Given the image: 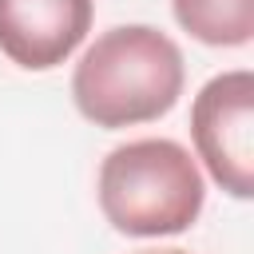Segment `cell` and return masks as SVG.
I'll use <instances>...</instances> for the list:
<instances>
[{
  "label": "cell",
  "mask_w": 254,
  "mask_h": 254,
  "mask_svg": "<svg viewBox=\"0 0 254 254\" xmlns=\"http://www.w3.org/2000/svg\"><path fill=\"white\" fill-rule=\"evenodd\" d=\"M206 187L175 139H135L99 163V210L119 234H183L202 210Z\"/></svg>",
  "instance_id": "7a4b0ae2"
},
{
  "label": "cell",
  "mask_w": 254,
  "mask_h": 254,
  "mask_svg": "<svg viewBox=\"0 0 254 254\" xmlns=\"http://www.w3.org/2000/svg\"><path fill=\"white\" fill-rule=\"evenodd\" d=\"M183 32L210 48H242L254 36V0H171Z\"/></svg>",
  "instance_id": "5b68a950"
},
{
  "label": "cell",
  "mask_w": 254,
  "mask_h": 254,
  "mask_svg": "<svg viewBox=\"0 0 254 254\" xmlns=\"http://www.w3.org/2000/svg\"><path fill=\"white\" fill-rule=\"evenodd\" d=\"M194 151L206 163L210 179L234 194H254V75L222 71L214 75L190 107Z\"/></svg>",
  "instance_id": "3957f363"
},
{
  "label": "cell",
  "mask_w": 254,
  "mask_h": 254,
  "mask_svg": "<svg viewBox=\"0 0 254 254\" xmlns=\"http://www.w3.org/2000/svg\"><path fill=\"white\" fill-rule=\"evenodd\" d=\"M183 95V52L151 24L103 32L71 75V99L95 127H135L167 115Z\"/></svg>",
  "instance_id": "6da1fadb"
},
{
  "label": "cell",
  "mask_w": 254,
  "mask_h": 254,
  "mask_svg": "<svg viewBox=\"0 0 254 254\" xmlns=\"http://www.w3.org/2000/svg\"><path fill=\"white\" fill-rule=\"evenodd\" d=\"M143 254H187V250H143Z\"/></svg>",
  "instance_id": "8992f818"
},
{
  "label": "cell",
  "mask_w": 254,
  "mask_h": 254,
  "mask_svg": "<svg viewBox=\"0 0 254 254\" xmlns=\"http://www.w3.org/2000/svg\"><path fill=\"white\" fill-rule=\"evenodd\" d=\"M91 0H0V52L28 67H60L91 32Z\"/></svg>",
  "instance_id": "277c9868"
}]
</instances>
